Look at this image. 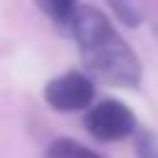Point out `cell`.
<instances>
[{
  "mask_svg": "<svg viewBox=\"0 0 158 158\" xmlns=\"http://www.w3.org/2000/svg\"><path fill=\"white\" fill-rule=\"evenodd\" d=\"M69 29L79 42L85 63L98 77L108 79L111 85H121V87L140 82V61H137V56L113 32L108 19L98 8L77 6L71 21H69Z\"/></svg>",
  "mask_w": 158,
  "mask_h": 158,
  "instance_id": "6da1fadb",
  "label": "cell"
},
{
  "mask_svg": "<svg viewBox=\"0 0 158 158\" xmlns=\"http://www.w3.org/2000/svg\"><path fill=\"white\" fill-rule=\"evenodd\" d=\"M92 82L79 71H69L63 77H56L45 87V100L56 111H82L92 103Z\"/></svg>",
  "mask_w": 158,
  "mask_h": 158,
  "instance_id": "7a4b0ae2",
  "label": "cell"
},
{
  "mask_svg": "<svg viewBox=\"0 0 158 158\" xmlns=\"http://www.w3.org/2000/svg\"><path fill=\"white\" fill-rule=\"evenodd\" d=\"M48 158H100V156L74 140H56L48 148Z\"/></svg>",
  "mask_w": 158,
  "mask_h": 158,
  "instance_id": "277c9868",
  "label": "cell"
},
{
  "mask_svg": "<svg viewBox=\"0 0 158 158\" xmlns=\"http://www.w3.org/2000/svg\"><path fill=\"white\" fill-rule=\"evenodd\" d=\"M87 129L98 140H121L135 129L132 111L118 100H103L87 113Z\"/></svg>",
  "mask_w": 158,
  "mask_h": 158,
  "instance_id": "3957f363",
  "label": "cell"
}]
</instances>
